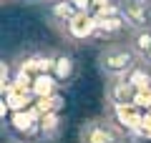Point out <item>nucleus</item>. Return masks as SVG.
Wrapping results in <instances>:
<instances>
[{
  "instance_id": "f257e3e1",
  "label": "nucleus",
  "mask_w": 151,
  "mask_h": 143,
  "mask_svg": "<svg viewBox=\"0 0 151 143\" xmlns=\"http://www.w3.org/2000/svg\"><path fill=\"white\" fill-rule=\"evenodd\" d=\"M141 65V58L134 53V48L129 43H111V45L101 48L96 55V68L106 80L116 78H129L131 70Z\"/></svg>"
},
{
  "instance_id": "f03ea898",
  "label": "nucleus",
  "mask_w": 151,
  "mask_h": 143,
  "mask_svg": "<svg viewBox=\"0 0 151 143\" xmlns=\"http://www.w3.org/2000/svg\"><path fill=\"white\" fill-rule=\"evenodd\" d=\"M126 136L129 133L111 116L88 118L78 128V143H126Z\"/></svg>"
},
{
  "instance_id": "7ed1b4c3",
  "label": "nucleus",
  "mask_w": 151,
  "mask_h": 143,
  "mask_svg": "<svg viewBox=\"0 0 151 143\" xmlns=\"http://www.w3.org/2000/svg\"><path fill=\"white\" fill-rule=\"evenodd\" d=\"M60 35L65 38V43L70 45H83V43L93 40L98 35V23L93 13H78L68 25L60 30Z\"/></svg>"
},
{
  "instance_id": "20e7f679",
  "label": "nucleus",
  "mask_w": 151,
  "mask_h": 143,
  "mask_svg": "<svg viewBox=\"0 0 151 143\" xmlns=\"http://www.w3.org/2000/svg\"><path fill=\"white\" fill-rule=\"evenodd\" d=\"M136 93L139 90L129 83V78H116V80H106V93H103V103L106 108H121V106H134Z\"/></svg>"
},
{
  "instance_id": "39448f33",
  "label": "nucleus",
  "mask_w": 151,
  "mask_h": 143,
  "mask_svg": "<svg viewBox=\"0 0 151 143\" xmlns=\"http://www.w3.org/2000/svg\"><path fill=\"white\" fill-rule=\"evenodd\" d=\"M50 58H53V65H50V75L55 78L58 85H70L78 75V60L73 58V53L68 50H50Z\"/></svg>"
},
{
  "instance_id": "423d86ee",
  "label": "nucleus",
  "mask_w": 151,
  "mask_h": 143,
  "mask_svg": "<svg viewBox=\"0 0 151 143\" xmlns=\"http://www.w3.org/2000/svg\"><path fill=\"white\" fill-rule=\"evenodd\" d=\"M119 10L131 30L151 28V5L144 0H119Z\"/></svg>"
},
{
  "instance_id": "0eeeda50",
  "label": "nucleus",
  "mask_w": 151,
  "mask_h": 143,
  "mask_svg": "<svg viewBox=\"0 0 151 143\" xmlns=\"http://www.w3.org/2000/svg\"><path fill=\"white\" fill-rule=\"evenodd\" d=\"M78 13H81V10H78L70 0H53V3L48 5V20H50V25L60 33L76 15H78Z\"/></svg>"
},
{
  "instance_id": "6e6552de",
  "label": "nucleus",
  "mask_w": 151,
  "mask_h": 143,
  "mask_svg": "<svg viewBox=\"0 0 151 143\" xmlns=\"http://www.w3.org/2000/svg\"><path fill=\"white\" fill-rule=\"evenodd\" d=\"M111 118L116 123H119L121 128H124L126 133L131 131H141V126H144V116H141V111L136 106H121V108H111Z\"/></svg>"
},
{
  "instance_id": "1a4fd4ad",
  "label": "nucleus",
  "mask_w": 151,
  "mask_h": 143,
  "mask_svg": "<svg viewBox=\"0 0 151 143\" xmlns=\"http://www.w3.org/2000/svg\"><path fill=\"white\" fill-rule=\"evenodd\" d=\"M98 23V35L96 38H113V35H121V33L131 30L129 23L124 20V15H106V18H96Z\"/></svg>"
},
{
  "instance_id": "9d476101",
  "label": "nucleus",
  "mask_w": 151,
  "mask_h": 143,
  "mask_svg": "<svg viewBox=\"0 0 151 143\" xmlns=\"http://www.w3.org/2000/svg\"><path fill=\"white\" fill-rule=\"evenodd\" d=\"M55 88H60L55 83V78L50 73H43V75H33V85H30V93L35 98H50L55 95Z\"/></svg>"
},
{
  "instance_id": "9b49d317",
  "label": "nucleus",
  "mask_w": 151,
  "mask_h": 143,
  "mask_svg": "<svg viewBox=\"0 0 151 143\" xmlns=\"http://www.w3.org/2000/svg\"><path fill=\"white\" fill-rule=\"evenodd\" d=\"M60 128H63V118L60 113H48V116H40V138L43 141H55L60 136Z\"/></svg>"
},
{
  "instance_id": "f8f14e48",
  "label": "nucleus",
  "mask_w": 151,
  "mask_h": 143,
  "mask_svg": "<svg viewBox=\"0 0 151 143\" xmlns=\"http://www.w3.org/2000/svg\"><path fill=\"white\" fill-rule=\"evenodd\" d=\"M129 43L134 48V53L139 58H144L146 53L151 50V28H141V30H129Z\"/></svg>"
},
{
  "instance_id": "ddd939ff",
  "label": "nucleus",
  "mask_w": 151,
  "mask_h": 143,
  "mask_svg": "<svg viewBox=\"0 0 151 143\" xmlns=\"http://www.w3.org/2000/svg\"><path fill=\"white\" fill-rule=\"evenodd\" d=\"M129 83L134 85L136 90H151V73H149V68H144V65L134 68L131 75H129Z\"/></svg>"
},
{
  "instance_id": "4468645a",
  "label": "nucleus",
  "mask_w": 151,
  "mask_h": 143,
  "mask_svg": "<svg viewBox=\"0 0 151 143\" xmlns=\"http://www.w3.org/2000/svg\"><path fill=\"white\" fill-rule=\"evenodd\" d=\"M70 3H73L81 13H91V8H93V0H70Z\"/></svg>"
},
{
  "instance_id": "2eb2a0df",
  "label": "nucleus",
  "mask_w": 151,
  "mask_h": 143,
  "mask_svg": "<svg viewBox=\"0 0 151 143\" xmlns=\"http://www.w3.org/2000/svg\"><path fill=\"white\" fill-rule=\"evenodd\" d=\"M116 3H119V0H93V8H108V5H116Z\"/></svg>"
},
{
  "instance_id": "dca6fc26",
  "label": "nucleus",
  "mask_w": 151,
  "mask_h": 143,
  "mask_svg": "<svg viewBox=\"0 0 151 143\" xmlns=\"http://www.w3.org/2000/svg\"><path fill=\"white\" fill-rule=\"evenodd\" d=\"M141 65H144V68H149V70H151V50H149V53L144 55V58H141Z\"/></svg>"
},
{
  "instance_id": "f3484780",
  "label": "nucleus",
  "mask_w": 151,
  "mask_h": 143,
  "mask_svg": "<svg viewBox=\"0 0 151 143\" xmlns=\"http://www.w3.org/2000/svg\"><path fill=\"white\" fill-rule=\"evenodd\" d=\"M20 3H25V5H43V3H48L50 5V0H20Z\"/></svg>"
},
{
  "instance_id": "a211bd4d",
  "label": "nucleus",
  "mask_w": 151,
  "mask_h": 143,
  "mask_svg": "<svg viewBox=\"0 0 151 143\" xmlns=\"http://www.w3.org/2000/svg\"><path fill=\"white\" fill-rule=\"evenodd\" d=\"M8 143H30V141H25V138H10Z\"/></svg>"
},
{
  "instance_id": "6ab92c4d",
  "label": "nucleus",
  "mask_w": 151,
  "mask_h": 143,
  "mask_svg": "<svg viewBox=\"0 0 151 143\" xmlns=\"http://www.w3.org/2000/svg\"><path fill=\"white\" fill-rule=\"evenodd\" d=\"M144 3H149V5H151V0H144Z\"/></svg>"
},
{
  "instance_id": "aec40b11",
  "label": "nucleus",
  "mask_w": 151,
  "mask_h": 143,
  "mask_svg": "<svg viewBox=\"0 0 151 143\" xmlns=\"http://www.w3.org/2000/svg\"><path fill=\"white\" fill-rule=\"evenodd\" d=\"M3 3H5V0H3Z\"/></svg>"
},
{
  "instance_id": "412c9836",
  "label": "nucleus",
  "mask_w": 151,
  "mask_h": 143,
  "mask_svg": "<svg viewBox=\"0 0 151 143\" xmlns=\"http://www.w3.org/2000/svg\"><path fill=\"white\" fill-rule=\"evenodd\" d=\"M50 3H53V0H50Z\"/></svg>"
}]
</instances>
